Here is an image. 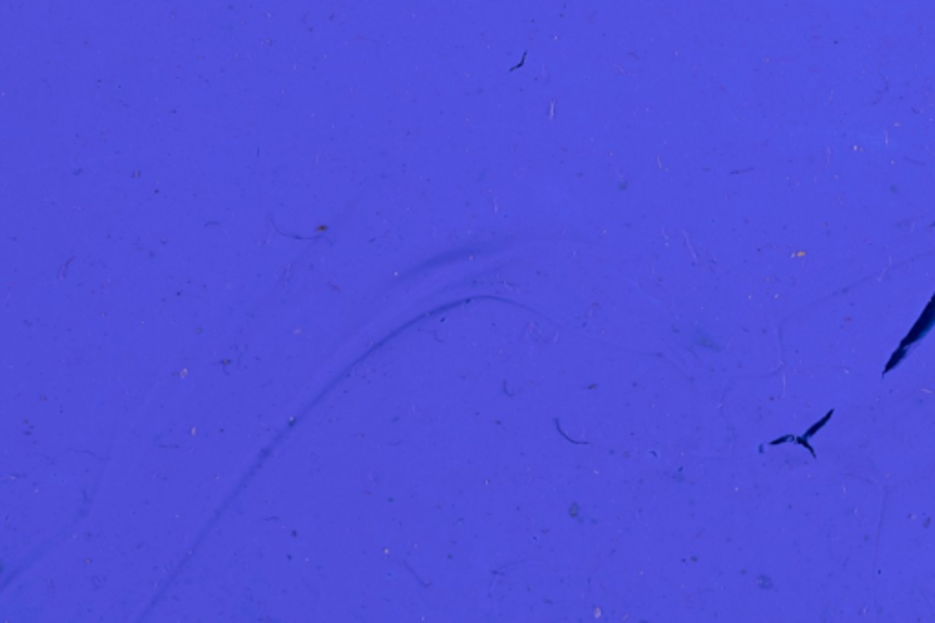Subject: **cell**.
Returning <instances> with one entry per match:
<instances>
[{"label": "cell", "instance_id": "cell-1", "mask_svg": "<svg viewBox=\"0 0 935 623\" xmlns=\"http://www.w3.org/2000/svg\"><path fill=\"white\" fill-rule=\"evenodd\" d=\"M934 326L935 293L934 296H932V300L928 302V306L925 307V311L921 313V317L917 318V322H915L914 328L910 329V333H908L903 342H901V346H899L897 351L893 353L892 359L888 360V366H886V370H884V375H886V373H888L890 370H895V368H897V366L903 362L904 357L908 355V351L912 349V346L917 344L919 340H923V338H925L926 335L932 331Z\"/></svg>", "mask_w": 935, "mask_h": 623}]
</instances>
